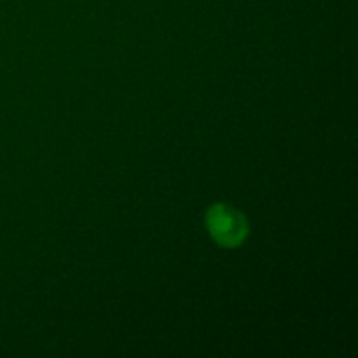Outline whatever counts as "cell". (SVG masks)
I'll return each instance as SVG.
<instances>
[{"label": "cell", "mask_w": 358, "mask_h": 358, "mask_svg": "<svg viewBox=\"0 0 358 358\" xmlns=\"http://www.w3.org/2000/svg\"><path fill=\"white\" fill-rule=\"evenodd\" d=\"M205 227L213 243L226 250L240 248L250 236V220L236 206L217 201L205 213Z\"/></svg>", "instance_id": "1"}]
</instances>
